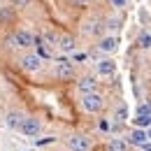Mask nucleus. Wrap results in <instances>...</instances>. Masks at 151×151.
Instances as JSON below:
<instances>
[{"mask_svg": "<svg viewBox=\"0 0 151 151\" xmlns=\"http://www.w3.org/2000/svg\"><path fill=\"white\" fill-rule=\"evenodd\" d=\"M23 119H26V116H23L21 112H9L7 116H5V126H7L9 130H19L21 123H23Z\"/></svg>", "mask_w": 151, "mask_h": 151, "instance_id": "obj_13", "label": "nucleus"}, {"mask_svg": "<svg viewBox=\"0 0 151 151\" xmlns=\"http://www.w3.org/2000/svg\"><path fill=\"white\" fill-rule=\"evenodd\" d=\"M54 75L60 81H68V79H75V63L68 60V58H58L54 63Z\"/></svg>", "mask_w": 151, "mask_h": 151, "instance_id": "obj_3", "label": "nucleus"}, {"mask_svg": "<svg viewBox=\"0 0 151 151\" xmlns=\"http://www.w3.org/2000/svg\"><path fill=\"white\" fill-rule=\"evenodd\" d=\"M51 142H56V137H42V139H35V144H37V147H44V144H51Z\"/></svg>", "mask_w": 151, "mask_h": 151, "instance_id": "obj_18", "label": "nucleus"}, {"mask_svg": "<svg viewBox=\"0 0 151 151\" xmlns=\"http://www.w3.org/2000/svg\"><path fill=\"white\" fill-rule=\"evenodd\" d=\"M137 114H151V105H149V102L139 105V107H137Z\"/></svg>", "mask_w": 151, "mask_h": 151, "instance_id": "obj_19", "label": "nucleus"}, {"mask_svg": "<svg viewBox=\"0 0 151 151\" xmlns=\"http://www.w3.org/2000/svg\"><path fill=\"white\" fill-rule=\"evenodd\" d=\"M12 47H17V49H30V47H35V35L30 33V30H23V28H19V30H14L12 33Z\"/></svg>", "mask_w": 151, "mask_h": 151, "instance_id": "obj_2", "label": "nucleus"}, {"mask_svg": "<svg viewBox=\"0 0 151 151\" xmlns=\"http://www.w3.org/2000/svg\"><path fill=\"white\" fill-rule=\"evenodd\" d=\"M112 119H114V123H126V121H128V107H126V105H119Z\"/></svg>", "mask_w": 151, "mask_h": 151, "instance_id": "obj_15", "label": "nucleus"}, {"mask_svg": "<svg viewBox=\"0 0 151 151\" xmlns=\"http://www.w3.org/2000/svg\"><path fill=\"white\" fill-rule=\"evenodd\" d=\"M105 149L107 151H128V139H123V137H112Z\"/></svg>", "mask_w": 151, "mask_h": 151, "instance_id": "obj_14", "label": "nucleus"}, {"mask_svg": "<svg viewBox=\"0 0 151 151\" xmlns=\"http://www.w3.org/2000/svg\"><path fill=\"white\" fill-rule=\"evenodd\" d=\"M147 135H149V139H151V128H149V130H147Z\"/></svg>", "mask_w": 151, "mask_h": 151, "instance_id": "obj_26", "label": "nucleus"}, {"mask_svg": "<svg viewBox=\"0 0 151 151\" xmlns=\"http://www.w3.org/2000/svg\"><path fill=\"white\" fill-rule=\"evenodd\" d=\"M116 47H119V40L114 37V35L100 37V42H98V49H100L102 54H112V51H116Z\"/></svg>", "mask_w": 151, "mask_h": 151, "instance_id": "obj_11", "label": "nucleus"}, {"mask_svg": "<svg viewBox=\"0 0 151 151\" xmlns=\"http://www.w3.org/2000/svg\"><path fill=\"white\" fill-rule=\"evenodd\" d=\"M79 105H81V109H84V112L98 114L102 107H105V98H102L100 93H88V95H81Z\"/></svg>", "mask_w": 151, "mask_h": 151, "instance_id": "obj_1", "label": "nucleus"}, {"mask_svg": "<svg viewBox=\"0 0 151 151\" xmlns=\"http://www.w3.org/2000/svg\"><path fill=\"white\" fill-rule=\"evenodd\" d=\"M135 126H137L139 130L151 128V114H137V119H135Z\"/></svg>", "mask_w": 151, "mask_h": 151, "instance_id": "obj_16", "label": "nucleus"}, {"mask_svg": "<svg viewBox=\"0 0 151 151\" xmlns=\"http://www.w3.org/2000/svg\"><path fill=\"white\" fill-rule=\"evenodd\" d=\"M98 128H100V130H109V128H112V123H109V121H107V119H102V121H100V123H98Z\"/></svg>", "mask_w": 151, "mask_h": 151, "instance_id": "obj_20", "label": "nucleus"}, {"mask_svg": "<svg viewBox=\"0 0 151 151\" xmlns=\"http://www.w3.org/2000/svg\"><path fill=\"white\" fill-rule=\"evenodd\" d=\"M77 91H79L81 95L98 93V81H95V77H91V75L79 77V79H77Z\"/></svg>", "mask_w": 151, "mask_h": 151, "instance_id": "obj_8", "label": "nucleus"}, {"mask_svg": "<svg viewBox=\"0 0 151 151\" xmlns=\"http://www.w3.org/2000/svg\"><path fill=\"white\" fill-rule=\"evenodd\" d=\"M40 130H42V123H40V119H33V116H26L19 128V132L23 137H37Z\"/></svg>", "mask_w": 151, "mask_h": 151, "instance_id": "obj_7", "label": "nucleus"}, {"mask_svg": "<svg viewBox=\"0 0 151 151\" xmlns=\"http://www.w3.org/2000/svg\"><path fill=\"white\" fill-rule=\"evenodd\" d=\"M12 2H14V5H17V7H23V5H28V2H30V0H12Z\"/></svg>", "mask_w": 151, "mask_h": 151, "instance_id": "obj_22", "label": "nucleus"}, {"mask_svg": "<svg viewBox=\"0 0 151 151\" xmlns=\"http://www.w3.org/2000/svg\"><path fill=\"white\" fill-rule=\"evenodd\" d=\"M139 47L142 49H151V35L149 33H142L139 35Z\"/></svg>", "mask_w": 151, "mask_h": 151, "instance_id": "obj_17", "label": "nucleus"}, {"mask_svg": "<svg viewBox=\"0 0 151 151\" xmlns=\"http://www.w3.org/2000/svg\"><path fill=\"white\" fill-rule=\"evenodd\" d=\"M19 68L23 72H28V75H33V72H37L40 68H42V58L37 54H33V51H28V54H23L19 60Z\"/></svg>", "mask_w": 151, "mask_h": 151, "instance_id": "obj_6", "label": "nucleus"}, {"mask_svg": "<svg viewBox=\"0 0 151 151\" xmlns=\"http://www.w3.org/2000/svg\"><path fill=\"white\" fill-rule=\"evenodd\" d=\"M149 142V135L147 130H139V128H135V130L128 135V144H135V147H144Z\"/></svg>", "mask_w": 151, "mask_h": 151, "instance_id": "obj_12", "label": "nucleus"}, {"mask_svg": "<svg viewBox=\"0 0 151 151\" xmlns=\"http://www.w3.org/2000/svg\"><path fill=\"white\" fill-rule=\"evenodd\" d=\"M114 5L116 7H126V0H114Z\"/></svg>", "mask_w": 151, "mask_h": 151, "instance_id": "obj_24", "label": "nucleus"}, {"mask_svg": "<svg viewBox=\"0 0 151 151\" xmlns=\"http://www.w3.org/2000/svg\"><path fill=\"white\" fill-rule=\"evenodd\" d=\"M75 60H77V63H81V60H86V54H75Z\"/></svg>", "mask_w": 151, "mask_h": 151, "instance_id": "obj_23", "label": "nucleus"}, {"mask_svg": "<svg viewBox=\"0 0 151 151\" xmlns=\"http://www.w3.org/2000/svg\"><path fill=\"white\" fill-rule=\"evenodd\" d=\"M70 2H72L75 7H84V5H88L91 0H70Z\"/></svg>", "mask_w": 151, "mask_h": 151, "instance_id": "obj_21", "label": "nucleus"}, {"mask_svg": "<svg viewBox=\"0 0 151 151\" xmlns=\"http://www.w3.org/2000/svg\"><path fill=\"white\" fill-rule=\"evenodd\" d=\"M56 47L63 51V54H72L75 47H77V40L72 37V35H58V44Z\"/></svg>", "mask_w": 151, "mask_h": 151, "instance_id": "obj_10", "label": "nucleus"}, {"mask_svg": "<svg viewBox=\"0 0 151 151\" xmlns=\"http://www.w3.org/2000/svg\"><path fill=\"white\" fill-rule=\"evenodd\" d=\"M102 30H105V19H100V17H91L81 23V33L88 37H100Z\"/></svg>", "mask_w": 151, "mask_h": 151, "instance_id": "obj_4", "label": "nucleus"}, {"mask_svg": "<svg viewBox=\"0 0 151 151\" xmlns=\"http://www.w3.org/2000/svg\"><path fill=\"white\" fill-rule=\"evenodd\" d=\"M95 72L100 77H112L116 72V63H114L112 58H100L98 63H95Z\"/></svg>", "mask_w": 151, "mask_h": 151, "instance_id": "obj_9", "label": "nucleus"}, {"mask_svg": "<svg viewBox=\"0 0 151 151\" xmlns=\"http://www.w3.org/2000/svg\"><path fill=\"white\" fill-rule=\"evenodd\" d=\"M68 151H88L91 149V137L84 135V132H75L68 137Z\"/></svg>", "mask_w": 151, "mask_h": 151, "instance_id": "obj_5", "label": "nucleus"}, {"mask_svg": "<svg viewBox=\"0 0 151 151\" xmlns=\"http://www.w3.org/2000/svg\"><path fill=\"white\" fill-rule=\"evenodd\" d=\"M142 151H151V142H147V144L142 147Z\"/></svg>", "mask_w": 151, "mask_h": 151, "instance_id": "obj_25", "label": "nucleus"}]
</instances>
